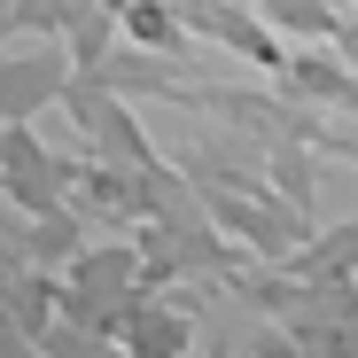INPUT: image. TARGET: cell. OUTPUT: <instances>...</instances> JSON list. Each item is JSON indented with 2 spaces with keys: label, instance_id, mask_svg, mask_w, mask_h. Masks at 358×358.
Instances as JSON below:
<instances>
[{
  "label": "cell",
  "instance_id": "cell-1",
  "mask_svg": "<svg viewBox=\"0 0 358 358\" xmlns=\"http://www.w3.org/2000/svg\"><path fill=\"white\" fill-rule=\"evenodd\" d=\"M63 109H71L86 156H101V164H133V171H156V164H164V148L141 133V117H133L125 94H109V86H94V78H71V86H63Z\"/></svg>",
  "mask_w": 358,
  "mask_h": 358
},
{
  "label": "cell",
  "instance_id": "cell-3",
  "mask_svg": "<svg viewBox=\"0 0 358 358\" xmlns=\"http://www.w3.org/2000/svg\"><path fill=\"white\" fill-rule=\"evenodd\" d=\"M117 39L125 47H141V55H187V24H179V8L171 0H125L117 8Z\"/></svg>",
  "mask_w": 358,
  "mask_h": 358
},
{
  "label": "cell",
  "instance_id": "cell-2",
  "mask_svg": "<svg viewBox=\"0 0 358 358\" xmlns=\"http://www.w3.org/2000/svg\"><path fill=\"white\" fill-rule=\"evenodd\" d=\"M63 86H71V55L55 47V39L47 47H8V55H0V133L31 125L39 109H55Z\"/></svg>",
  "mask_w": 358,
  "mask_h": 358
}]
</instances>
